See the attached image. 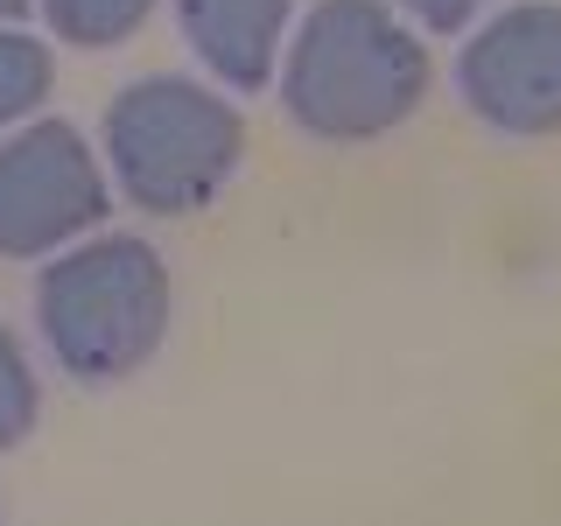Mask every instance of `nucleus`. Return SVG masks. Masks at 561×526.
I'll return each instance as SVG.
<instances>
[{"label":"nucleus","mask_w":561,"mask_h":526,"mask_svg":"<svg viewBox=\"0 0 561 526\" xmlns=\"http://www.w3.org/2000/svg\"><path fill=\"white\" fill-rule=\"evenodd\" d=\"M288 113L323 140H373L421 105L428 49L379 0H316L280 70Z\"/></svg>","instance_id":"f257e3e1"},{"label":"nucleus","mask_w":561,"mask_h":526,"mask_svg":"<svg viewBox=\"0 0 561 526\" xmlns=\"http://www.w3.org/2000/svg\"><path fill=\"white\" fill-rule=\"evenodd\" d=\"M175 8H183L190 49H197L225 84L260 92V84L274 78V49H280V28H288L295 0H175Z\"/></svg>","instance_id":"423d86ee"},{"label":"nucleus","mask_w":561,"mask_h":526,"mask_svg":"<svg viewBox=\"0 0 561 526\" xmlns=\"http://www.w3.org/2000/svg\"><path fill=\"white\" fill-rule=\"evenodd\" d=\"M35 323L70 379H127L169 330V267L148 239L113 232L70 245L35 281Z\"/></svg>","instance_id":"f03ea898"},{"label":"nucleus","mask_w":561,"mask_h":526,"mask_svg":"<svg viewBox=\"0 0 561 526\" xmlns=\"http://www.w3.org/2000/svg\"><path fill=\"white\" fill-rule=\"evenodd\" d=\"M105 155H113L119 190L154 210V218H183L210 204L225 175L245 155V119L225 92L190 78H134L127 92L105 105Z\"/></svg>","instance_id":"7ed1b4c3"},{"label":"nucleus","mask_w":561,"mask_h":526,"mask_svg":"<svg viewBox=\"0 0 561 526\" xmlns=\"http://www.w3.org/2000/svg\"><path fill=\"white\" fill-rule=\"evenodd\" d=\"M49 22H57L64 43H84V49H105V43H127V35L148 22L154 0H43Z\"/></svg>","instance_id":"0eeeda50"},{"label":"nucleus","mask_w":561,"mask_h":526,"mask_svg":"<svg viewBox=\"0 0 561 526\" xmlns=\"http://www.w3.org/2000/svg\"><path fill=\"white\" fill-rule=\"evenodd\" d=\"M400 8L414 14V22H428V28H463V22H478V8L484 0H400Z\"/></svg>","instance_id":"9d476101"},{"label":"nucleus","mask_w":561,"mask_h":526,"mask_svg":"<svg viewBox=\"0 0 561 526\" xmlns=\"http://www.w3.org/2000/svg\"><path fill=\"white\" fill-rule=\"evenodd\" d=\"M113 204L105 175L70 119H35L14 140H0V253L35 260L64 239L92 232Z\"/></svg>","instance_id":"20e7f679"},{"label":"nucleus","mask_w":561,"mask_h":526,"mask_svg":"<svg viewBox=\"0 0 561 526\" xmlns=\"http://www.w3.org/2000/svg\"><path fill=\"white\" fill-rule=\"evenodd\" d=\"M456 78H463V99L484 127L561 134V8L554 0L505 8L499 22L470 35Z\"/></svg>","instance_id":"39448f33"},{"label":"nucleus","mask_w":561,"mask_h":526,"mask_svg":"<svg viewBox=\"0 0 561 526\" xmlns=\"http://www.w3.org/2000/svg\"><path fill=\"white\" fill-rule=\"evenodd\" d=\"M28 8V0H0V22H14V14H22Z\"/></svg>","instance_id":"9b49d317"},{"label":"nucleus","mask_w":561,"mask_h":526,"mask_svg":"<svg viewBox=\"0 0 561 526\" xmlns=\"http://www.w3.org/2000/svg\"><path fill=\"white\" fill-rule=\"evenodd\" d=\"M35 428V373H28V351L0 323V449H14Z\"/></svg>","instance_id":"1a4fd4ad"},{"label":"nucleus","mask_w":561,"mask_h":526,"mask_svg":"<svg viewBox=\"0 0 561 526\" xmlns=\"http://www.w3.org/2000/svg\"><path fill=\"white\" fill-rule=\"evenodd\" d=\"M49 92V49L35 35L0 28V127H14L22 113H35Z\"/></svg>","instance_id":"6e6552de"}]
</instances>
